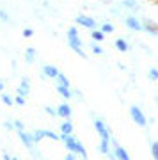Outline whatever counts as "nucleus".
I'll list each match as a JSON object with an SVG mask.
<instances>
[{
    "mask_svg": "<svg viewBox=\"0 0 158 160\" xmlns=\"http://www.w3.org/2000/svg\"><path fill=\"white\" fill-rule=\"evenodd\" d=\"M124 25L130 30H133V32H142V22L137 16H133V14L124 16Z\"/></svg>",
    "mask_w": 158,
    "mask_h": 160,
    "instance_id": "obj_6",
    "label": "nucleus"
},
{
    "mask_svg": "<svg viewBox=\"0 0 158 160\" xmlns=\"http://www.w3.org/2000/svg\"><path fill=\"white\" fill-rule=\"evenodd\" d=\"M22 36L23 38H32V36H34V30L30 29V27H25V29L22 30Z\"/></svg>",
    "mask_w": 158,
    "mask_h": 160,
    "instance_id": "obj_30",
    "label": "nucleus"
},
{
    "mask_svg": "<svg viewBox=\"0 0 158 160\" xmlns=\"http://www.w3.org/2000/svg\"><path fill=\"white\" fill-rule=\"evenodd\" d=\"M25 62L27 64H34L36 62V48H27L25 50Z\"/></svg>",
    "mask_w": 158,
    "mask_h": 160,
    "instance_id": "obj_16",
    "label": "nucleus"
},
{
    "mask_svg": "<svg viewBox=\"0 0 158 160\" xmlns=\"http://www.w3.org/2000/svg\"><path fill=\"white\" fill-rule=\"evenodd\" d=\"M4 89H6V82L0 80V92H4Z\"/></svg>",
    "mask_w": 158,
    "mask_h": 160,
    "instance_id": "obj_36",
    "label": "nucleus"
},
{
    "mask_svg": "<svg viewBox=\"0 0 158 160\" xmlns=\"http://www.w3.org/2000/svg\"><path fill=\"white\" fill-rule=\"evenodd\" d=\"M91 38L94 41H103L105 39V34H103L100 29H96V30H91Z\"/></svg>",
    "mask_w": 158,
    "mask_h": 160,
    "instance_id": "obj_21",
    "label": "nucleus"
},
{
    "mask_svg": "<svg viewBox=\"0 0 158 160\" xmlns=\"http://www.w3.org/2000/svg\"><path fill=\"white\" fill-rule=\"evenodd\" d=\"M141 22H142V30H144V32H147L149 36H158V23L151 22V20H147V18H144Z\"/></svg>",
    "mask_w": 158,
    "mask_h": 160,
    "instance_id": "obj_10",
    "label": "nucleus"
},
{
    "mask_svg": "<svg viewBox=\"0 0 158 160\" xmlns=\"http://www.w3.org/2000/svg\"><path fill=\"white\" fill-rule=\"evenodd\" d=\"M121 6L126 7V9H139L137 0H123V2H121Z\"/></svg>",
    "mask_w": 158,
    "mask_h": 160,
    "instance_id": "obj_18",
    "label": "nucleus"
},
{
    "mask_svg": "<svg viewBox=\"0 0 158 160\" xmlns=\"http://www.w3.org/2000/svg\"><path fill=\"white\" fill-rule=\"evenodd\" d=\"M2 103H4V105H7V107H12V105H14V100H12V96H9V94H7V92H2Z\"/></svg>",
    "mask_w": 158,
    "mask_h": 160,
    "instance_id": "obj_22",
    "label": "nucleus"
},
{
    "mask_svg": "<svg viewBox=\"0 0 158 160\" xmlns=\"http://www.w3.org/2000/svg\"><path fill=\"white\" fill-rule=\"evenodd\" d=\"M98 151L103 155H108L110 153V142H105V141H101L100 142V146H98Z\"/></svg>",
    "mask_w": 158,
    "mask_h": 160,
    "instance_id": "obj_19",
    "label": "nucleus"
},
{
    "mask_svg": "<svg viewBox=\"0 0 158 160\" xmlns=\"http://www.w3.org/2000/svg\"><path fill=\"white\" fill-rule=\"evenodd\" d=\"M12 100H14V103H16V105H20V107H23V105L27 103V100H25L23 96H20V94H16V98H12Z\"/></svg>",
    "mask_w": 158,
    "mask_h": 160,
    "instance_id": "obj_31",
    "label": "nucleus"
},
{
    "mask_svg": "<svg viewBox=\"0 0 158 160\" xmlns=\"http://www.w3.org/2000/svg\"><path fill=\"white\" fill-rule=\"evenodd\" d=\"M59 73H61L59 68L53 66V64H45V66L41 68V75H43L45 78H57V75Z\"/></svg>",
    "mask_w": 158,
    "mask_h": 160,
    "instance_id": "obj_11",
    "label": "nucleus"
},
{
    "mask_svg": "<svg viewBox=\"0 0 158 160\" xmlns=\"http://www.w3.org/2000/svg\"><path fill=\"white\" fill-rule=\"evenodd\" d=\"M55 89H57V92H59V94H61V96L64 98V100H69V98L73 96V94H71V89H68V87H62V86H57Z\"/></svg>",
    "mask_w": 158,
    "mask_h": 160,
    "instance_id": "obj_17",
    "label": "nucleus"
},
{
    "mask_svg": "<svg viewBox=\"0 0 158 160\" xmlns=\"http://www.w3.org/2000/svg\"><path fill=\"white\" fill-rule=\"evenodd\" d=\"M2 158H4V160H11V155L4 151V153H2Z\"/></svg>",
    "mask_w": 158,
    "mask_h": 160,
    "instance_id": "obj_37",
    "label": "nucleus"
},
{
    "mask_svg": "<svg viewBox=\"0 0 158 160\" xmlns=\"http://www.w3.org/2000/svg\"><path fill=\"white\" fill-rule=\"evenodd\" d=\"M59 139H61L62 142H64V146L68 148V153L80 155L84 160H87V151H85L84 144L80 142L75 135H64V133H61V135H59Z\"/></svg>",
    "mask_w": 158,
    "mask_h": 160,
    "instance_id": "obj_1",
    "label": "nucleus"
},
{
    "mask_svg": "<svg viewBox=\"0 0 158 160\" xmlns=\"http://www.w3.org/2000/svg\"><path fill=\"white\" fill-rule=\"evenodd\" d=\"M12 126H14V130L16 132H25V125H23V121H20V119L12 121Z\"/></svg>",
    "mask_w": 158,
    "mask_h": 160,
    "instance_id": "obj_26",
    "label": "nucleus"
},
{
    "mask_svg": "<svg viewBox=\"0 0 158 160\" xmlns=\"http://www.w3.org/2000/svg\"><path fill=\"white\" fill-rule=\"evenodd\" d=\"M2 126H4V130H6V132H12V130H14L12 121H4V123H2Z\"/></svg>",
    "mask_w": 158,
    "mask_h": 160,
    "instance_id": "obj_32",
    "label": "nucleus"
},
{
    "mask_svg": "<svg viewBox=\"0 0 158 160\" xmlns=\"http://www.w3.org/2000/svg\"><path fill=\"white\" fill-rule=\"evenodd\" d=\"M55 80H57V86H62V87H68V89H71V82H69V78L64 73H59Z\"/></svg>",
    "mask_w": 158,
    "mask_h": 160,
    "instance_id": "obj_15",
    "label": "nucleus"
},
{
    "mask_svg": "<svg viewBox=\"0 0 158 160\" xmlns=\"http://www.w3.org/2000/svg\"><path fill=\"white\" fill-rule=\"evenodd\" d=\"M75 22H77V25H80V27H85L87 30H96L98 23L94 18L87 16V14H78V16L75 18Z\"/></svg>",
    "mask_w": 158,
    "mask_h": 160,
    "instance_id": "obj_4",
    "label": "nucleus"
},
{
    "mask_svg": "<svg viewBox=\"0 0 158 160\" xmlns=\"http://www.w3.org/2000/svg\"><path fill=\"white\" fill-rule=\"evenodd\" d=\"M68 45L69 48H73V46L82 48V45H84V41L78 38V29L77 27H69L68 29Z\"/></svg>",
    "mask_w": 158,
    "mask_h": 160,
    "instance_id": "obj_5",
    "label": "nucleus"
},
{
    "mask_svg": "<svg viewBox=\"0 0 158 160\" xmlns=\"http://www.w3.org/2000/svg\"><path fill=\"white\" fill-rule=\"evenodd\" d=\"M110 142L114 144V157H116V160H131L130 155H128V151H126L123 146L116 144V139H110Z\"/></svg>",
    "mask_w": 158,
    "mask_h": 160,
    "instance_id": "obj_8",
    "label": "nucleus"
},
{
    "mask_svg": "<svg viewBox=\"0 0 158 160\" xmlns=\"http://www.w3.org/2000/svg\"><path fill=\"white\" fill-rule=\"evenodd\" d=\"M16 94H20L23 98H27L30 94V80H28V77H23L22 78V82H20V86L16 89Z\"/></svg>",
    "mask_w": 158,
    "mask_h": 160,
    "instance_id": "obj_12",
    "label": "nucleus"
},
{
    "mask_svg": "<svg viewBox=\"0 0 158 160\" xmlns=\"http://www.w3.org/2000/svg\"><path fill=\"white\" fill-rule=\"evenodd\" d=\"M92 53H96V55H103V48L100 45H92Z\"/></svg>",
    "mask_w": 158,
    "mask_h": 160,
    "instance_id": "obj_34",
    "label": "nucleus"
},
{
    "mask_svg": "<svg viewBox=\"0 0 158 160\" xmlns=\"http://www.w3.org/2000/svg\"><path fill=\"white\" fill-rule=\"evenodd\" d=\"M55 110H57V116H59V118H62L64 121L69 119V118L73 116V109H71V105H69V103H66V102L61 103Z\"/></svg>",
    "mask_w": 158,
    "mask_h": 160,
    "instance_id": "obj_9",
    "label": "nucleus"
},
{
    "mask_svg": "<svg viewBox=\"0 0 158 160\" xmlns=\"http://www.w3.org/2000/svg\"><path fill=\"white\" fill-rule=\"evenodd\" d=\"M45 112L50 116V118H57V110L53 109V107H50V105H46L45 107Z\"/></svg>",
    "mask_w": 158,
    "mask_h": 160,
    "instance_id": "obj_29",
    "label": "nucleus"
},
{
    "mask_svg": "<svg viewBox=\"0 0 158 160\" xmlns=\"http://www.w3.org/2000/svg\"><path fill=\"white\" fill-rule=\"evenodd\" d=\"M130 118L137 126H147V118L139 105H130Z\"/></svg>",
    "mask_w": 158,
    "mask_h": 160,
    "instance_id": "obj_2",
    "label": "nucleus"
},
{
    "mask_svg": "<svg viewBox=\"0 0 158 160\" xmlns=\"http://www.w3.org/2000/svg\"><path fill=\"white\" fill-rule=\"evenodd\" d=\"M32 135H34V144H39L43 139H45V133H43V130H34L32 132Z\"/></svg>",
    "mask_w": 158,
    "mask_h": 160,
    "instance_id": "obj_24",
    "label": "nucleus"
},
{
    "mask_svg": "<svg viewBox=\"0 0 158 160\" xmlns=\"http://www.w3.org/2000/svg\"><path fill=\"white\" fill-rule=\"evenodd\" d=\"M11 160H20V158H18V157H11Z\"/></svg>",
    "mask_w": 158,
    "mask_h": 160,
    "instance_id": "obj_38",
    "label": "nucleus"
},
{
    "mask_svg": "<svg viewBox=\"0 0 158 160\" xmlns=\"http://www.w3.org/2000/svg\"><path fill=\"white\" fill-rule=\"evenodd\" d=\"M43 133H45V137L52 139V141H59V135H57L55 132H52V130H43Z\"/></svg>",
    "mask_w": 158,
    "mask_h": 160,
    "instance_id": "obj_28",
    "label": "nucleus"
},
{
    "mask_svg": "<svg viewBox=\"0 0 158 160\" xmlns=\"http://www.w3.org/2000/svg\"><path fill=\"white\" fill-rule=\"evenodd\" d=\"M114 46H116V48H117L119 52H128L130 50V45H128V41L126 39H123V38H119V39H116L114 41Z\"/></svg>",
    "mask_w": 158,
    "mask_h": 160,
    "instance_id": "obj_14",
    "label": "nucleus"
},
{
    "mask_svg": "<svg viewBox=\"0 0 158 160\" xmlns=\"http://www.w3.org/2000/svg\"><path fill=\"white\" fill-rule=\"evenodd\" d=\"M71 50H73L75 53H77V55H80V57H82V59H85V57H87V55H85V52L82 50V48H78V46H73Z\"/></svg>",
    "mask_w": 158,
    "mask_h": 160,
    "instance_id": "obj_33",
    "label": "nucleus"
},
{
    "mask_svg": "<svg viewBox=\"0 0 158 160\" xmlns=\"http://www.w3.org/2000/svg\"><path fill=\"white\" fill-rule=\"evenodd\" d=\"M147 78L151 82H158V68H149L147 71Z\"/></svg>",
    "mask_w": 158,
    "mask_h": 160,
    "instance_id": "obj_23",
    "label": "nucleus"
},
{
    "mask_svg": "<svg viewBox=\"0 0 158 160\" xmlns=\"http://www.w3.org/2000/svg\"><path fill=\"white\" fill-rule=\"evenodd\" d=\"M151 157L155 160H158V141H153L151 142Z\"/></svg>",
    "mask_w": 158,
    "mask_h": 160,
    "instance_id": "obj_25",
    "label": "nucleus"
},
{
    "mask_svg": "<svg viewBox=\"0 0 158 160\" xmlns=\"http://www.w3.org/2000/svg\"><path fill=\"white\" fill-rule=\"evenodd\" d=\"M64 160H77V155H73V153H68L66 157H64Z\"/></svg>",
    "mask_w": 158,
    "mask_h": 160,
    "instance_id": "obj_35",
    "label": "nucleus"
},
{
    "mask_svg": "<svg viewBox=\"0 0 158 160\" xmlns=\"http://www.w3.org/2000/svg\"><path fill=\"white\" fill-rule=\"evenodd\" d=\"M0 20L4 23H9L11 22V16H9V12L6 11V9H0Z\"/></svg>",
    "mask_w": 158,
    "mask_h": 160,
    "instance_id": "obj_27",
    "label": "nucleus"
},
{
    "mask_svg": "<svg viewBox=\"0 0 158 160\" xmlns=\"http://www.w3.org/2000/svg\"><path fill=\"white\" fill-rule=\"evenodd\" d=\"M100 30H101L105 36H107V34H112V32H114V25H112V23H108V22H105L101 27H100Z\"/></svg>",
    "mask_w": 158,
    "mask_h": 160,
    "instance_id": "obj_20",
    "label": "nucleus"
},
{
    "mask_svg": "<svg viewBox=\"0 0 158 160\" xmlns=\"http://www.w3.org/2000/svg\"><path fill=\"white\" fill-rule=\"evenodd\" d=\"M94 130L98 132V135H100L101 141L110 142V130H108V126L105 125V121H103V119H100V118L94 119Z\"/></svg>",
    "mask_w": 158,
    "mask_h": 160,
    "instance_id": "obj_3",
    "label": "nucleus"
},
{
    "mask_svg": "<svg viewBox=\"0 0 158 160\" xmlns=\"http://www.w3.org/2000/svg\"><path fill=\"white\" fill-rule=\"evenodd\" d=\"M18 139L22 141L23 146L27 149H30V151L34 149L36 144H34V135H32V133H28V132H18Z\"/></svg>",
    "mask_w": 158,
    "mask_h": 160,
    "instance_id": "obj_7",
    "label": "nucleus"
},
{
    "mask_svg": "<svg viewBox=\"0 0 158 160\" xmlns=\"http://www.w3.org/2000/svg\"><path fill=\"white\" fill-rule=\"evenodd\" d=\"M155 102H156V103H158V96H156V100H155Z\"/></svg>",
    "mask_w": 158,
    "mask_h": 160,
    "instance_id": "obj_39",
    "label": "nucleus"
},
{
    "mask_svg": "<svg viewBox=\"0 0 158 160\" xmlns=\"http://www.w3.org/2000/svg\"><path fill=\"white\" fill-rule=\"evenodd\" d=\"M59 130H61V133H64V135H73V123L69 119L62 121L61 126H59Z\"/></svg>",
    "mask_w": 158,
    "mask_h": 160,
    "instance_id": "obj_13",
    "label": "nucleus"
}]
</instances>
